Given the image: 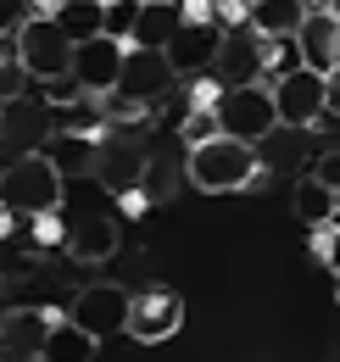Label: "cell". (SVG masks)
I'll return each instance as SVG.
<instances>
[{"instance_id": "6da1fadb", "label": "cell", "mask_w": 340, "mask_h": 362, "mask_svg": "<svg viewBox=\"0 0 340 362\" xmlns=\"http://www.w3.org/2000/svg\"><path fill=\"white\" fill-rule=\"evenodd\" d=\"M6 62H17L34 84H50V78H67V73H73V62H79V40H73L56 17L28 11V17L6 34Z\"/></svg>"}, {"instance_id": "7a4b0ae2", "label": "cell", "mask_w": 340, "mask_h": 362, "mask_svg": "<svg viewBox=\"0 0 340 362\" xmlns=\"http://www.w3.org/2000/svg\"><path fill=\"white\" fill-rule=\"evenodd\" d=\"M190 184H196L201 195H240V189L268 184V168L256 162L251 139L217 134V139H207V145L190 151Z\"/></svg>"}, {"instance_id": "3957f363", "label": "cell", "mask_w": 340, "mask_h": 362, "mask_svg": "<svg viewBox=\"0 0 340 362\" xmlns=\"http://www.w3.org/2000/svg\"><path fill=\"white\" fill-rule=\"evenodd\" d=\"M0 189H6L11 218H50L62 206V162L45 156V151H17Z\"/></svg>"}, {"instance_id": "277c9868", "label": "cell", "mask_w": 340, "mask_h": 362, "mask_svg": "<svg viewBox=\"0 0 340 362\" xmlns=\"http://www.w3.org/2000/svg\"><path fill=\"white\" fill-rule=\"evenodd\" d=\"M217 117H223V134L251 139L262 145L268 134H279V100H273V84H246V90H223L217 100Z\"/></svg>"}, {"instance_id": "5b68a950", "label": "cell", "mask_w": 340, "mask_h": 362, "mask_svg": "<svg viewBox=\"0 0 340 362\" xmlns=\"http://www.w3.org/2000/svg\"><path fill=\"white\" fill-rule=\"evenodd\" d=\"M273 100H279V123L285 129H312L318 117H329V73L301 62V67L273 78Z\"/></svg>"}, {"instance_id": "8992f818", "label": "cell", "mask_w": 340, "mask_h": 362, "mask_svg": "<svg viewBox=\"0 0 340 362\" xmlns=\"http://www.w3.org/2000/svg\"><path fill=\"white\" fill-rule=\"evenodd\" d=\"M223 90H246V84H268V34H256L251 23L223 28V45L212 62Z\"/></svg>"}, {"instance_id": "52a82bcc", "label": "cell", "mask_w": 340, "mask_h": 362, "mask_svg": "<svg viewBox=\"0 0 340 362\" xmlns=\"http://www.w3.org/2000/svg\"><path fill=\"white\" fill-rule=\"evenodd\" d=\"M184 329V296L178 290H140L134 296V307H128V340H140V346H162Z\"/></svg>"}, {"instance_id": "ba28073f", "label": "cell", "mask_w": 340, "mask_h": 362, "mask_svg": "<svg viewBox=\"0 0 340 362\" xmlns=\"http://www.w3.org/2000/svg\"><path fill=\"white\" fill-rule=\"evenodd\" d=\"M89 168H95V179L106 184L112 195H128L151 173V151H145V139H134V134H112V139H101Z\"/></svg>"}, {"instance_id": "9c48e42d", "label": "cell", "mask_w": 340, "mask_h": 362, "mask_svg": "<svg viewBox=\"0 0 340 362\" xmlns=\"http://www.w3.org/2000/svg\"><path fill=\"white\" fill-rule=\"evenodd\" d=\"M217 45H223V23H201V17H178L168 34V62L178 67V78H196V73H212Z\"/></svg>"}, {"instance_id": "30bf717a", "label": "cell", "mask_w": 340, "mask_h": 362, "mask_svg": "<svg viewBox=\"0 0 340 362\" xmlns=\"http://www.w3.org/2000/svg\"><path fill=\"white\" fill-rule=\"evenodd\" d=\"M128 307H134V296H128L123 284H84L67 313L79 317L89 334L112 340V334H128Z\"/></svg>"}, {"instance_id": "8fae6325", "label": "cell", "mask_w": 340, "mask_h": 362, "mask_svg": "<svg viewBox=\"0 0 340 362\" xmlns=\"http://www.w3.org/2000/svg\"><path fill=\"white\" fill-rule=\"evenodd\" d=\"M123 62H128V40L118 34H95L79 45V62H73V73H79V84L89 95H112L123 84Z\"/></svg>"}, {"instance_id": "7c38bea8", "label": "cell", "mask_w": 340, "mask_h": 362, "mask_svg": "<svg viewBox=\"0 0 340 362\" xmlns=\"http://www.w3.org/2000/svg\"><path fill=\"white\" fill-rule=\"evenodd\" d=\"M50 323H56V313H45V307H11L0 317V357L6 362H45Z\"/></svg>"}, {"instance_id": "4fadbf2b", "label": "cell", "mask_w": 340, "mask_h": 362, "mask_svg": "<svg viewBox=\"0 0 340 362\" xmlns=\"http://www.w3.org/2000/svg\"><path fill=\"white\" fill-rule=\"evenodd\" d=\"M173 78H178V67L168 62V50L162 45H128V62H123V95H140V100H157V95L173 90Z\"/></svg>"}, {"instance_id": "5bb4252c", "label": "cell", "mask_w": 340, "mask_h": 362, "mask_svg": "<svg viewBox=\"0 0 340 362\" xmlns=\"http://www.w3.org/2000/svg\"><path fill=\"white\" fill-rule=\"evenodd\" d=\"M296 50H301V62L318 67V73L340 67V17L324 11V6H312L307 23H301V34H296Z\"/></svg>"}, {"instance_id": "9a60e30c", "label": "cell", "mask_w": 340, "mask_h": 362, "mask_svg": "<svg viewBox=\"0 0 340 362\" xmlns=\"http://www.w3.org/2000/svg\"><path fill=\"white\" fill-rule=\"evenodd\" d=\"M290 212H296V223H307V234L312 228H329V223H340V189H329V184L312 179V173H301L296 189H290Z\"/></svg>"}, {"instance_id": "2e32d148", "label": "cell", "mask_w": 340, "mask_h": 362, "mask_svg": "<svg viewBox=\"0 0 340 362\" xmlns=\"http://www.w3.org/2000/svg\"><path fill=\"white\" fill-rule=\"evenodd\" d=\"M101 357V334H89L79 317H56L50 323V340H45V362H95Z\"/></svg>"}, {"instance_id": "e0dca14e", "label": "cell", "mask_w": 340, "mask_h": 362, "mask_svg": "<svg viewBox=\"0 0 340 362\" xmlns=\"http://www.w3.org/2000/svg\"><path fill=\"white\" fill-rule=\"evenodd\" d=\"M307 11H312V0H262V6H251V28L268 40H296Z\"/></svg>"}, {"instance_id": "ac0fdd59", "label": "cell", "mask_w": 340, "mask_h": 362, "mask_svg": "<svg viewBox=\"0 0 340 362\" xmlns=\"http://www.w3.org/2000/svg\"><path fill=\"white\" fill-rule=\"evenodd\" d=\"M118 245H123V228H118V218H89L84 228H73V234H67V251H73L79 262H106Z\"/></svg>"}, {"instance_id": "d6986e66", "label": "cell", "mask_w": 340, "mask_h": 362, "mask_svg": "<svg viewBox=\"0 0 340 362\" xmlns=\"http://www.w3.org/2000/svg\"><path fill=\"white\" fill-rule=\"evenodd\" d=\"M56 23L84 45V40H95V34H106V0H62Z\"/></svg>"}, {"instance_id": "ffe728a7", "label": "cell", "mask_w": 340, "mask_h": 362, "mask_svg": "<svg viewBox=\"0 0 340 362\" xmlns=\"http://www.w3.org/2000/svg\"><path fill=\"white\" fill-rule=\"evenodd\" d=\"M223 134V117H217V106H190L184 112V123H178V139L196 151V145H207V139Z\"/></svg>"}, {"instance_id": "44dd1931", "label": "cell", "mask_w": 340, "mask_h": 362, "mask_svg": "<svg viewBox=\"0 0 340 362\" xmlns=\"http://www.w3.org/2000/svg\"><path fill=\"white\" fill-rule=\"evenodd\" d=\"M312 251H318V262L340 279V223H329V228H312Z\"/></svg>"}, {"instance_id": "7402d4cb", "label": "cell", "mask_w": 340, "mask_h": 362, "mask_svg": "<svg viewBox=\"0 0 340 362\" xmlns=\"http://www.w3.org/2000/svg\"><path fill=\"white\" fill-rule=\"evenodd\" d=\"M34 90H40V100H50V106H67V100L89 95L84 84H79V73H67V78H50V84H34Z\"/></svg>"}, {"instance_id": "603a6c76", "label": "cell", "mask_w": 340, "mask_h": 362, "mask_svg": "<svg viewBox=\"0 0 340 362\" xmlns=\"http://www.w3.org/2000/svg\"><path fill=\"white\" fill-rule=\"evenodd\" d=\"M329 117H340V67H329Z\"/></svg>"}, {"instance_id": "cb8c5ba5", "label": "cell", "mask_w": 340, "mask_h": 362, "mask_svg": "<svg viewBox=\"0 0 340 362\" xmlns=\"http://www.w3.org/2000/svg\"><path fill=\"white\" fill-rule=\"evenodd\" d=\"M318 6H324V11H335V17H340V0H318Z\"/></svg>"}, {"instance_id": "d4e9b609", "label": "cell", "mask_w": 340, "mask_h": 362, "mask_svg": "<svg viewBox=\"0 0 340 362\" xmlns=\"http://www.w3.org/2000/svg\"><path fill=\"white\" fill-rule=\"evenodd\" d=\"M145 6H178V0H145Z\"/></svg>"}, {"instance_id": "484cf974", "label": "cell", "mask_w": 340, "mask_h": 362, "mask_svg": "<svg viewBox=\"0 0 340 362\" xmlns=\"http://www.w3.org/2000/svg\"><path fill=\"white\" fill-rule=\"evenodd\" d=\"M335 307H340V279H335Z\"/></svg>"}, {"instance_id": "4316f807", "label": "cell", "mask_w": 340, "mask_h": 362, "mask_svg": "<svg viewBox=\"0 0 340 362\" xmlns=\"http://www.w3.org/2000/svg\"><path fill=\"white\" fill-rule=\"evenodd\" d=\"M251 6H262V0H251Z\"/></svg>"}]
</instances>
